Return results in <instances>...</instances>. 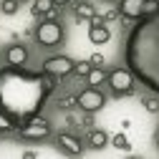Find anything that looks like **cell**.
<instances>
[{
  "label": "cell",
  "mask_w": 159,
  "mask_h": 159,
  "mask_svg": "<svg viewBox=\"0 0 159 159\" xmlns=\"http://www.w3.org/2000/svg\"><path fill=\"white\" fill-rule=\"evenodd\" d=\"M56 78L41 73H28L23 66H8L0 71V109H3L15 126L25 124L28 119L38 116L53 91Z\"/></svg>",
  "instance_id": "1"
},
{
  "label": "cell",
  "mask_w": 159,
  "mask_h": 159,
  "mask_svg": "<svg viewBox=\"0 0 159 159\" xmlns=\"http://www.w3.org/2000/svg\"><path fill=\"white\" fill-rule=\"evenodd\" d=\"M124 61L136 81H142L159 96V10L154 15L139 18L129 30L124 43Z\"/></svg>",
  "instance_id": "2"
},
{
  "label": "cell",
  "mask_w": 159,
  "mask_h": 159,
  "mask_svg": "<svg viewBox=\"0 0 159 159\" xmlns=\"http://www.w3.org/2000/svg\"><path fill=\"white\" fill-rule=\"evenodd\" d=\"M35 41L41 43L43 48H53L63 41V28L58 20H53V18H48V20H41L35 28Z\"/></svg>",
  "instance_id": "3"
},
{
  "label": "cell",
  "mask_w": 159,
  "mask_h": 159,
  "mask_svg": "<svg viewBox=\"0 0 159 159\" xmlns=\"http://www.w3.org/2000/svg\"><path fill=\"white\" fill-rule=\"evenodd\" d=\"M106 81H109V86H111V91L116 93V96H129L131 91H134V73L124 66H119V68H114L109 76H106Z\"/></svg>",
  "instance_id": "4"
},
{
  "label": "cell",
  "mask_w": 159,
  "mask_h": 159,
  "mask_svg": "<svg viewBox=\"0 0 159 159\" xmlns=\"http://www.w3.org/2000/svg\"><path fill=\"white\" fill-rule=\"evenodd\" d=\"M104 104H106V96H104L101 89H96V86H89V89H84L81 93L76 96V106L81 109V111H86V114L101 111Z\"/></svg>",
  "instance_id": "5"
},
{
  "label": "cell",
  "mask_w": 159,
  "mask_h": 159,
  "mask_svg": "<svg viewBox=\"0 0 159 159\" xmlns=\"http://www.w3.org/2000/svg\"><path fill=\"white\" fill-rule=\"evenodd\" d=\"M73 61L68 56H51V58H46L43 61V66H41V71L46 73V76H51V78H66V76H71L73 73Z\"/></svg>",
  "instance_id": "6"
},
{
  "label": "cell",
  "mask_w": 159,
  "mask_h": 159,
  "mask_svg": "<svg viewBox=\"0 0 159 159\" xmlns=\"http://www.w3.org/2000/svg\"><path fill=\"white\" fill-rule=\"evenodd\" d=\"M18 131H20V136L23 139H46L48 134H51V124L46 121V119L38 114V116H33V119H28L25 124H20L18 126Z\"/></svg>",
  "instance_id": "7"
},
{
  "label": "cell",
  "mask_w": 159,
  "mask_h": 159,
  "mask_svg": "<svg viewBox=\"0 0 159 159\" xmlns=\"http://www.w3.org/2000/svg\"><path fill=\"white\" fill-rule=\"evenodd\" d=\"M89 23H91V25H89V41H91L93 46H104V43H109L111 33H109V28H106V23H104V18L93 15Z\"/></svg>",
  "instance_id": "8"
},
{
  "label": "cell",
  "mask_w": 159,
  "mask_h": 159,
  "mask_svg": "<svg viewBox=\"0 0 159 159\" xmlns=\"http://www.w3.org/2000/svg\"><path fill=\"white\" fill-rule=\"evenodd\" d=\"M58 149H61L63 154H68V157H76V154H81V152H84L81 139L73 136V134H68V131L58 134Z\"/></svg>",
  "instance_id": "9"
},
{
  "label": "cell",
  "mask_w": 159,
  "mask_h": 159,
  "mask_svg": "<svg viewBox=\"0 0 159 159\" xmlns=\"http://www.w3.org/2000/svg\"><path fill=\"white\" fill-rule=\"evenodd\" d=\"M144 3L147 0H121L119 3V13H121L126 20H139L144 15Z\"/></svg>",
  "instance_id": "10"
},
{
  "label": "cell",
  "mask_w": 159,
  "mask_h": 159,
  "mask_svg": "<svg viewBox=\"0 0 159 159\" xmlns=\"http://www.w3.org/2000/svg\"><path fill=\"white\" fill-rule=\"evenodd\" d=\"M5 61H8V66H25V61H28V48L20 46V43H13V46L5 51Z\"/></svg>",
  "instance_id": "11"
},
{
  "label": "cell",
  "mask_w": 159,
  "mask_h": 159,
  "mask_svg": "<svg viewBox=\"0 0 159 159\" xmlns=\"http://www.w3.org/2000/svg\"><path fill=\"white\" fill-rule=\"evenodd\" d=\"M89 144H91L93 149H101V147H106V144H109V134H106L104 129H93V131L89 134Z\"/></svg>",
  "instance_id": "12"
},
{
  "label": "cell",
  "mask_w": 159,
  "mask_h": 159,
  "mask_svg": "<svg viewBox=\"0 0 159 159\" xmlns=\"http://www.w3.org/2000/svg\"><path fill=\"white\" fill-rule=\"evenodd\" d=\"M106 76H109V73H106L104 68H96V66H91V71L86 73V81H89V86H96V89H98V86H101V84L106 81Z\"/></svg>",
  "instance_id": "13"
},
{
  "label": "cell",
  "mask_w": 159,
  "mask_h": 159,
  "mask_svg": "<svg viewBox=\"0 0 159 159\" xmlns=\"http://www.w3.org/2000/svg\"><path fill=\"white\" fill-rule=\"evenodd\" d=\"M53 8H56L53 0H35V3H33V15H35V18H38V15H51Z\"/></svg>",
  "instance_id": "14"
},
{
  "label": "cell",
  "mask_w": 159,
  "mask_h": 159,
  "mask_svg": "<svg viewBox=\"0 0 159 159\" xmlns=\"http://www.w3.org/2000/svg\"><path fill=\"white\" fill-rule=\"evenodd\" d=\"M93 15H96V13H93V8H91L89 3H78V5H76V18H78V20H91Z\"/></svg>",
  "instance_id": "15"
},
{
  "label": "cell",
  "mask_w": 159,
  "mask_h": 159,
  "mask_svg": "<svg viewBox=\"0 0 159 159\" xmlns=\"http://www.w3.org/2000/svg\"><path fill=\"white\" fill-rule=\"evenodd\" d=\"M13 129H18L15 121H13V119H10L3 109H0V134H8V131H13Z\"/></svg>",
  "instance_id": "16"
},
{
  "label": "cell",
  "mask_w": 159,
  "mask_h": 159,
  "mask_svg": "<svg viewBox=\"0 0 159 159\" xmlns=\"http://www.w3.org/2000/svg\"><path fill=\"white\" fill-rule=\"evenodd\" d=\"M111 144H114L116 149H124V152H129V149H131V144H129V139H126V134H121V131L111 136Z\"/></svg>",
  "instance_id": "17"
},
{
  "label": "cell",
  "mask_w": 159,
  "mask_h": 159,
  "mask_svg": "<svg viewBox=\"0 0 159 159\" xmlns=\"http://www.w3.org/2000/svg\"><path fill=\"white\" fill-rule=\"evenodd\" d=\"M18 8H20V0H3L0 3V13H5V15H15Z\"/></svg>",
  "instance_id": "18"
},
{
  "label": "cell",
  "mask_w": 159,
  "mask_h": 159,
  "mask_svg": "<svg viewBox=\"0 0 159 159\" xmlns=\"http://www.w3.org/2000/svg\"><path fill=\"white\" fill-rule=\"evenodd\" d=\"M73 71H76L78 76H84V78H86V73L91 71V61H78V63L73 66Z\"/></svg>",
  "instance_id": "19"
},
{
  "label": "cell",
  "mask_w": 159,
  "mask_h": 159,
  "mask_svg": "<svg viewBox=\"0 0 159 159\" xmlns=\"http://www.w3.org/2000/svg\"><path fill=\"white\" fill-rule=\"evenodd\" d=\"M144 109L149 114H157L159 111V98H144Z\"/></svg>",
  "instance_id": "20"
},
{
  "label": "cell",
  "mask_w": 159,
  "mask_h": 159,
  "mask_svg": "<svg viewBox=\"0 0 159 159\" xmlns=\"http://www.w3.org/2000/svg\"><path fill=\"white\" fill-rule=\"evenodd\" d=\"M89 61H91V66H96V68H104V56H101V53H93Z\"/></svg>",
  "instance_id": "21"
},
{
  "label": "cell",
  "mask_w": 159,
  "mask_h": 159,
  "mask_svg": "<svg viewBox=\"0 0 159 159\" xmlns=\"http://www.w3.org/2000/svg\"><path fill=\"white\" fill-rule=\"evenodd\" d=\"M56 5H66V3H71V0H53Z\"/></svg>",
  "instance_id": "22"
},
{
  "label": "cell",
  "mask_w": 159,
  "mask_h": 159,
  "mask_svg": "<svg viewBox=\"0 0 159 159\" xmlns=\"http://www.w3.org/2000/svg\"><path fill=\"white\" fill-rule=\"evenodd\" d=\"M157 142H159V131H157Z\"/></svg>",
  "instance_id": "23"
},
{
  "label": "cell",
  "mask_w": 159,
  "mask_h": 159,
  "mask_svg": "<svg viewBox=\"0 0 159 159\" xmlns=\"http://www.w3.org/2000/svg\"><path fill=\"white\" fill-rule=\"evenodd\" d=\"M78 3H84V0H78Z\"/></svg>",
  "instance_id": "24"
}]
</instances>
